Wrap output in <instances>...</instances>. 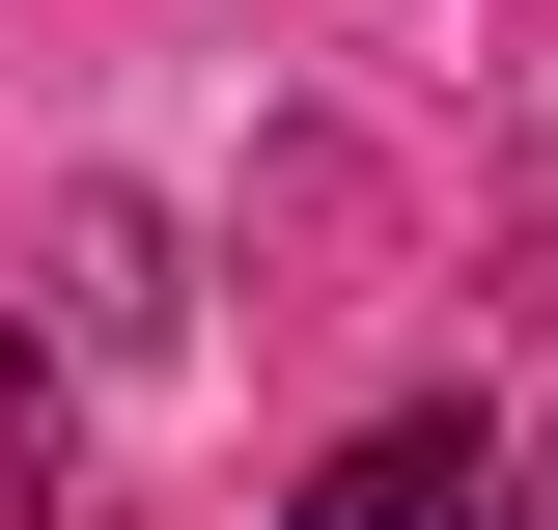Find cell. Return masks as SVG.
I'll list each match as a JSON object with an SVG mask.
<instances>
[{
	"instance_id": "obj_1",
	"label": "cell",
	"mask_w": 558,
	"mask_h": 530,
	"mask_svg": "<svg viewBox=\"0 0 558 530\" xmlns=\"http://www.w3.org/2000/svg\"><path fill=\"white\" fill-rule=\"evenodd\" d=\"M502 474H531V447H502L475 392H391V419L307 447V503H279V530H502Z\"/></svg>"
},
{
	"instance_id": "obj_2",
	"label": "cell",
	"mask_w": 558,
	"mask_h": 530,
	"mask_svg": "<svg viewBox=\"0 0 558 530\" xmlns=\"http://www.w3.org/2000/svg\"><path fill=\"white\" fill-rule=\"evenodd\" d=\"M57 335H84V363L168 335V224H140V196H57Z\"/></svg>"
},
{
	"instance_id": "obj_3",
	"label": "cell",
	"mask_w": 558,
	"mask_h": 530,
	"mask_svg": "<svg viewBox=\"0 0 558 530\" xmlns=\"http://www.w3.org/2000/svg\"><path fill=\"white\" fill-rule=\"evenodd\" d=\"M57 447H84V335H57V308H0V530L57 503Z\"/></svg>"
},
{
	"instance_id": "obj_4",
	"label": "cell",
	"mask_w": 558,
	"mask_h": 530,
	"mask_svg": "<svg viewBox=\"0 0 558 530\" xmlns=\"http://www.w3.org/2000/svg\"><path fill=\"white\" fill-rule=\"evenodd\" d=\"M502 530H558V447H531V474H502Z\"/></svg>"
}]
</instances>
